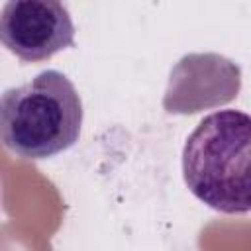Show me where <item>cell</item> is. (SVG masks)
Returning a JSON list of instances; mask_svg holds the SVG:
<instances>
[{"label": "cell", "mask_w": 251, "mask_h": 251, "mask_svg": "<svg viewBox=\"0 0 251 251\" xmlns=\"http://www.w3.org/2000/svg\"><path fill=\"white\" fill-rule=\"evenodd\" d=\"M188 190L224 214L251 210V114L226 108L204 116L182 147Z\"/></svg>", "instance_id": "cell-1"}, {"label": "cell", "mask_w": 251, "mask_h": 251, "mask_svg": "<svg viewBox=\"0 0 251 251\" xmlns=\"http://www.w3.org/2000/svg\"><path fill=\"white\" fill-rule=\"evenodd\" d=\"M82 100L71 78L55 69L4 90L0 133L6 149L24 159H47L78 141Z\"/></svg>", "instance_id": "cell-2"}, {"label": "cell", "mask_w": 251, "mask_h": 251, "mask_svg": "<svg viewBox=\"0 0 251 251\" xmlns=\"http://www.w3.org/2000/svg\"><path fill=\"white\" fill-rule=\"evenodd\" d=\"M0 39L22 61H43L75 41V25L63 2L8 0L0 14Z\"/></svg>", "instance_id": "cell-3"}]
</instances>
